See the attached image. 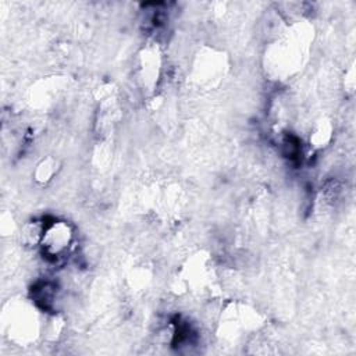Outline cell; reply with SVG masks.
<instances>
[{
	"instance_id": "1",
	"label": "cell",
	"mask_w": 356,
	"mask_h": 356,
	"mask_svg": "<svg viewBox=\"0 0 356 356\" xmlns=\"http://www.w3.org/2000/svg\"><path fill=\"white\" fill-rule=\"evenodd\" d=\"M72 242V231L71 227L64 221H54L46 225L43 238L40 245L43 248V253L47 257L57 259L61 257Z\"/></svg>"
}]
</instances>
